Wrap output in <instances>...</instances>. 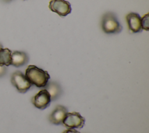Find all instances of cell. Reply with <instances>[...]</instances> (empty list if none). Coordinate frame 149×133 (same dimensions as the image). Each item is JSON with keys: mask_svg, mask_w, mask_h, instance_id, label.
Instances as JSON below:
<instances>
[{"mask_svg": "<svg viewBox=\"0 0 149 133\" xmlns=\"http://www.w3.org/2000/svg\"><path fill=\"white\" fill-rule=\"evenodd\" d=\"M25 76L31 85L38 88L45 87L50 78L47 71L34 65L28 66L26 69Z\"/></svg>", "mask_w": 149, "mask_h": 133, "instance_id": "1", "label": "cell"}, {"mask_svg": "<svg viewBox=\"0 0 149 133\" xmlns=\"http://www.w3.org/2000/svg\"><path fill=\"white\" fill-rule=\"evenodd\" d=\"M101 26L102 31L107 34L119 33L122 29L117 16L111 12H106L102 15Z\"/></svg>", "mask_w": 149, "mask_h": 133, "instance_id": "2", "label": "cell"}, {"mask_svg": "<svg viewBox=\"0 0 149 133\" xmlns=\"http://www.w3.org/2000/svg\"><path fill=\"white\" fill-rule=\"evenodd\" d=\"M11 83L20 93L26 92L31 86V83L21 71H17L11 76Z\"/></svg>", "mask_w": 149, "mask_h": 133, "instance_id": "3", "label": "cell"}, {"mask_svg": "<svg viewBox=\"0 0 149 133\" xmlns=\"http://www.w3.org/2000/svg\"><path fill=\"white\" fill-rule=\"evenodd\" d=\"M85 123V119L79 113H68L63 121V125L68 128H81Z\"/></svg>", "mask_w": 149, "mask_h": 133, "instance_id": "4", "label": "cell"}, {"mask_svg": "<svg viewBox=\"0 0 149 133\" xmlns=\"http://www.w3.org/2000/svg\"><path fill=\"white\" fill-rule=\"evenodd\" d=\"M49 8L61 16H66L72 10L70 4L65 0H51L49 4Z\"/></svg>", "mask_w": 149, "mask_h": 133, "instance_id": "5", "label": "cell"}, {"mask_svg": "<svg viewBox=\"0 0 149 133\" xmlns=\"http://www.w3.org/2000/svg\"><path fill=\"white\" fill-rule=\"evenodd\" d=\"M51 102V96L45 89L40 90L32 99V103L34 106L41 110L45 109L48 107Z\"/></svg>", "mask_w": 149, "mask_h": 133, "instance_id": "6", "label": "cell"}, {"mask_svg": "<svg viewBox=\"0 0 149 133\" xmlns=\"http://www.w3.org/2000/svg\"><path fill=\"white\" fill-rule=\"evenodd\" d=\"M68 113V110L66 107L63 106L58 105L49 115V120L53 124H61L63 123V121Z\"/></svg>", "mask_w": 149, "mask_h": 133, "instance_id": "7", "label": "cell"}, {"mask_svg": "<svg viewBox=\"0 0 149 133\" xmlns=\"http://www.w3.org/2000/svg\"><path fill=\"white\" fill-rule=\"evenodd\" d=\"M129 29L133 33H138L141 31V17L134 12H130L126 16Z\"/></svg>", "mask_w": 149, "mask_h": 133, "instance_id": "8", "label": "cell"}, {"mask_svg": "<svg viewBox=\"0 0 149 133\" xmlns=\"http://www.w3.org/2000/svg\"><path fill=\"white\" fill-rule=\"evenodd\" d=\"M45 89L49 93L51 101H54L58 99L62 93V89L61 85L58 82L54 81L48 82L45 86Z\"/></svg>", "mask_w": 149, "mask_h": 133, "instance_id": "9", "label": "cell"}, {"mask_svg": "<svg viewBox=\"0 0 149 133\" xmlns=\"http://www.w3.org/2000/svg\"><path fill=\"white\" fill-rule=\"evenodd\" d=\"M29 61L27 54L23 51H15L12 52L11 65L16 67L22 66L26 64Z\"/></svg>", "mask_w": 149, "mask_h": 133, "instance_id": "10", "label": "cell"}, {"mask_svg": "<svg viewBox=\"0 0 149 133\" xmlns=\"http://www.w3.org/2000/svg\"><path fill=\"white\" fill-rule=\"evenodd\" d=\"M12 51L8 48L0 49V66H8L11 65Z\"/></svg>", "mask_w": 149, "mask_h": 133, "instance_id": "11", "label": "cell"}, {"mask_svg": "<svg viewBox=\"0 0 149 133\" xmlns=\"http://www.w3.org/2000/svg\"><path fill=\"white\" fill-rule=\"evenodd\" d=\"M141 26L143 30L148 31L149 30V17L148 13L145 15L143 18H141Z\"/></svg>", "mask_w": 149, "mask_h": 133, "instance_id": "12", "label": "cell"}, {"mask_svg": "<svg viewBox=\"0 0 149 133\" xmlns=\"http://www.w3.org/2000/svg\"><path fill=\"white\" fill-rule=\"evenodd\" d=\"M6 72V68L5 66H0V77L3 76Z\"/></svg>", "mask_w": 149, "mask_h": 133, "instance_id": "13", "label": "cell"}, {"mask_svg": "<svg viewBox=\"0 0 149 133\" xmlns=\"http://www.w3.org/2000/svg\"><path fill=\"white\" fill-rule=\"evenodd\" d=\"M63 133H80L77 131L75 130L74 129H72V128H69L63 132Z\"/></svg>", "mask_w": 149, "mask_h": 133, "instance_id": "14", "label": "cell"}, {"mask_svg": "<svg viewBox=\"0 0 149 133\" xmlns=\"http://www.w3.org/2000/svg\"><path fill=\"white\" fill-rule=\"evenodd\" d=\"M4 1H5V2H9V1H10L11 0H3Z\"/></svg>", "mask_w": 149, "mask_h": 133, "instance_id": "15", "label": "cell"}, {"mask_svg": "<svg viewBox=\"0 0 149 133\" xmlns=\"http://www.w3.org/2000/svg\"><path fill=\"white\" fill-rule=\"evenodd\" d=\"M3 48V47H2V46L0 44V49H1V48Z\"/></svg>", "mask_w": 149, "mask_h": 133, "instance_id": "16", "label": "cell"}]
</instances>
